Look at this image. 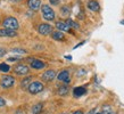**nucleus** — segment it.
<instances>
[{
    "label": "nucleus",
    "mask_w": 124,
    "mask_h": 114,
    "mask_svg": "<svg viewBox=\"0 0 124 114\" xmlns=\"http://www.w3.org/2000/svg\"><path fill=\"white\" fill-rule=\"evenodd\" d=\"M16 114H23V113H22V112H17V113H16Z\"/></svg>",
    "instance_id": "7c9ffc66"
},
{
    "label": "nucleus",
    "mask_w": 124,
    "mask_h": 114,
    "mask_svg": "<svg viewBox=\"0 0 124 114\" xmlns=\"http://www.w3.org/2000/svg\"><path fill=\"white\" fill-rule=\"evenodd\" d=\"M0 71L1 72H8L9 71V65L8 64H5V63H2V64H0Z\"/></svg>",
    "instance_id": "412c9836"
},
{
    "label": "nucleus",
    "mask_w": 124,
    "mask_h": 114,
    "mask_svg": "<svg viewBox=\"0 0 124 114\" xmlns=\"http://www.w3.org/2000/svg\"><path fill=\"white\" fill-rule=\"evenodd\" d=\"M55 76H56V72L54 71V70H48V71H46L43 74H42V80L43 81H53L55 79Z\"/></svg>",
    "instance_id": "0eeeda50"
},
{
    "label": "nucleus",
    "mask_w": 124,
    "mask_h": 114,
    "mask_svg": "<svg viewBox=\"0 0 124 114\" xmlns=\"http://www.w3.org/2000/svg\"><path fill=\"white\" fill-rule=\"evenodd\" d=\"M51 37H53L55 40H59V41H62V40H64V34H63V32H60V31H56V32H54L53 34H51Z\"/></svg>",
    "instance_id": "2eb2a0df"
},
{
    "label": "nucleus",
    "mask_w": 124,
    "mask_h": 114,
    "mask_svg": "<svg viewBox=\"0 0 124 114\" xmlns=\"http://www.w3.org/2000/svg\"><path fill=\"white\" fill-rule=\"evenodd\" d=\"M10 1H13V2H18V1H21V0H10Z\"/></svg>",
    "instance_id": "c756f323"
},
{
    "label": "nucleus",
    "mask_w": 124,
    "mask_h": 114,
    "mask_svg": "<svg viewBox=\"0 0 124 114\" xmlns=\"http://www.w3.org/2000/svg\"><path fill=\"white\" fill-rule=\"evenodd\" d=\"M39 33L42 34V35H47L51 32V25H49L47 23H43V24H40L38 27Z\"/></svg>",
    "instance_id": "39448f33"
},
{
    "label": "nucleus",
    "mask_w": 124,
    "mask_h": 114,
    "mask_svg": "<svg viewBox=\"0 0 124 114\" xmlns=\"http://www.w3.org/2000/svg\"><path fill=\"white\" fill-rule=\"evenodd\" d=\"M14 71H15V73L18 74V75H25V74L29 73V67H27L26 65L19 64V65H17V66H15Z\"/></svg>",
    "instance_id": "423d86ee"
},
{
    "label": "nucleus",
    "mask_w": 124,
    "mask_h": 114,
    "mask_svg": "<svg viewBox=\"0 0 124 114\" xmlns=\"http://www.w3.org/2000/svg\"><path fill=\"white\" fill-rule=\"evenodd\" d=\"M13 53H16V54H25L26 51L24 49H19V48H15V49H13Z\"/></svg>",
    "instance_id": "4be33fe9"
},
{
    "label": "nucleus",
    "mask_w": 124,
    "mask_h": 114,
    "mask_svg": "<svg viewBox=\"0 0 124 114\" xmlns=\"http://www.w3.org/2000/svg\"><path fill=\"white\" fill-rule=\"evenodd\" d=\"M49 1H50V4L51 5H58L60 0H49Z\"/></svg>",
    "instance_id": "393cba45"
},
{
    "label": "nucleus",
    "mask_w": 124,
    "mask_h": 114,
    "mask_svg": "<svg viewBox=\"0 0 124 114\" xmlns=\"http://www.w3.org/2000/svg\"><path fill=\"white\" fill-rule=\"evenodd\" d=\"M27 5H29V8L32 9V10H38L39 8L41 7V1L40 0H29L27 1Z\"/></svg>",
    "instance_id": "1a4fd4ad"
},
{
    "label": "nucleus",
    "mask_w": 124,
    "mask_h": 114,
    "mask_svg": "<svg viewBox=\"0 0 124 114\" xmlns=\"http://www.w3.org/2000/svg\"><path fill=\"white\" fill-rule=\"evenodd\" d=\"M57 78H58V80L59 81H64V82H66V83H70V72H68L67 70H64V71H62V72L57 75Z\"/></svg>",
    "instance_id": "6e6552de"
},
{
    "label": "nucleus",
    "mask_w": 124,
    "mask_h": 114,
    "mask_svg": "<svg viewBox=\"0 0 124 114\" xmlns=\"http://www.w3.org/2000/svg\"><path fill=\"white\" fill-rule=\"evenodd\" d=\"M17 33L14 30H9V29H1L0 30V37H16Z\"/></svg>",
    "instance_id": "9d476101"
},
{
    "label": "nucleus",
    "mask_w": 124,
    "mask_h": 114,
    "mask_svg": "<svg viewBox=\"0 0 124 114\" xmlns=\"http://www.w3.org/2000/svg\"><path fill=\"white\" fill-rule=\"evenodd\" d=\"M43 84L41 83V82H38V81H35V82H32V83H30V86H29V91H30L31 94H33V95H35V94H39V92H41L42 90H43Z\"/></svg>",
    "instance_id": "7ed1b4c3"
},
{
    "label": "nucleus",
    "mask_w": 124,
    "mask_h": 114,
    "mask_svg": "<svg viewBox=\"0 0 124 114\" xmlns=\"http://www.w3.org/2000/svg\"><path fill=\"white\" fill-rule=\"evenodd\" d=\"M5 105H6V102H5V99H4V98H1V97H0V107L5 106Z\"/></svg>",
    "instance_id": "b1692460"
},
{
    "label": "nucleus",
    "mask_w": 124,
    "mask_h": 114,
    "mask_svg": "<svg viewBox=\"0 0 124 114\" xmlns=\"http://www.w3.org/2000/svg\"><path fill=\"white\" fill-rule=\"evenodd\" d=\"M66 24H67L68 26L70 27H74V29H79V24H78V23H75V22H73V21H72V19H67V21H66Z\"/></svg>",
    "instance_id": "aec40b11"
},
{
    "label": "nucleus",
    "mask_w": 124,
    "mask_h": 114,
    "mask_svg": "<svg viewBox=\"0 0 124 114\" xmlns=\"http://www.w3.org/2000/svg\"><path fill=\"white\" fill-rule=\"evenodd\" d=\"M5 54H6V50L2 49V48H0V57H2Z\"/></svg>",
    "instance_id": "a878e982"
},
{
    "label": "nucleus",
    "mask_w": 124,
    "mask_h": 114,
    "mask_svg": "<svg viewBox=\"0 0 124 114\" xmlns=\"http://www.w3.org/2000/svg\"><path fill=\"white\" fill-rule=\"evenodd\" d=\"M73 114H83V112H82V111H75Z\"/></svg>",
    "instance_id": "c85d7f7f"
},
{
    "label": "nucleus",
    "mask_w": 124,
    "mask_h": 114,
    "mask_svg": "<svg viewBox=\"0 0 124 114\" xmlns=\"http://www.w3.org/2000/svg\"><path fill=\"white\" fill-rule=\"evenodd\" d=\"M45 63L42 61H39V59H34V61L31 62V66L32 68H35V70H41V68L45 67Z\"/></svg>",
    "instance_id": "9b49d317"
},
{
    "label": "nucleus",
    "mask_w": 124,
    "mask_h": 114,
    "mask_svg": "<svg viewBox=\"0 0 124 114\" xmlns=\"http://www.w3.org/2000/svg\"><path fill=\"white\" fill-rule=\"evenodd\" d=\"M88 8L92 11H98L99 10V4H98L96 0H91L88 2Z\"/></svg>",
    "instance_id": "4468645a"
},
{
    "label": "nucleus",
    "mask_w": 124,
    "mask_h": 114,
    "mask_svg": "<svg viewBox=\"0 0 124 114\" xmlns=\"http://www.w3.org/2000/svg\"><path fill=\"white\" fill-rule=\"evenodd\" d=\"M42 105L41 103H39V104H37V105H34L33 107H32V113L33 114H39V113H41V111H42Z\"/></svg>",
    "instance_id": "f3484780"
},
{
    "label": "nucleus",
    "mask_w": 124,
    "mask_h": 114,
    "mask_svg": "<svg viewBox=\"0 0 124 114\" xmlns=\"http://www.w3.org/2000/svg\"><path fill=\"white\" fill-rule=\"evenodd\" d=\"M62 13H63V14H68V13H70V8H68L67 6H64V7L62 8Z\"/></svg>",
    "instance_id": "5701e85b"
},
{
    "label": "nucleus",
    "mask_w": 124,
    "mask_h": 114,
    "mask_svg": "<svg viewBox=\"0 0 124 114\" xmlns=\"http://www.w3.org/2000/svg\"><path fill=\"white\" fill-rule=\"evenodd\" d=\"M31 78H26V79H24L22 81V83H21V86H22V88H24V89H27L29 88V86H30V82H31Z\"/></svg>",
    "instance_id": "6ab92c4d"
},
{
    "label": "nucleus",
    "mask_w": 124,
    "mask_h": 114,
    "mask_svg": "<svg viewBox=\"0 0 124 114\" xmlns=\"http://www.w3.org/2000/svg\"><path fill=\"white\" fill-rule=\"evenodd\" d=\"M42 14H43V18L47 21H53L55 19V11L49 7L48 5H43L42 6Z\"/></svg>",
    "instance_id": "f03ea898"
},
{
    "label": "nucleus",
    "mask_w": 124,
    "mask_h": 114,
    "mask_svg": "<svg viewBox=\"0 0 124 114\" xmlns=\"http://www.w3.org/2000/svg\"><path fill=\"white\" fill-rule=\"evenodd\" d=\"M88 114H96V108H93V110H91L88 112Z\"/></svg>",
    "instance_id": "bb28decb"
},
{
    "label": "nucleus",
    "mask_w": 124,
    "mask_h": 114,
    "mask_svg": "<svg viewBox=\"0 0 124 114\" xmlns=\"http://www.w3.org/2000/svg\"><path fill=\"white\" fill-rule=\"evenodd\" d=\"M85 92H86V90L83 87H78V88H74L73 95H74V97H81V96H83Z\"/></svg>",
    "instance_id": "ddd939ff"
},
{
    "label": "nucleus",
    "mask_w": 124,
    "mask_h": 114,
    "mask_svg": "<svg viewBox=\"0 0 124 114\" xmlns=\"http://www.w3.org/2000/svg\"><path fill=\"white\" fill-rule=\"evenodd\" d=\"M15 82V79L10 75H6L1 79V87L2 88H10Z\"/></svg>",
    "instance_id": "20e7f679"
},
{
    "label": "nucleus",
    "mask_w": 124,
    "mask_h": 114,
    "mask_svg": "<svg viewBox=\"0 0 124 114\" xmlns=\"http://www.w3.org/2000/svg\"><path fill=\"white\" fill-rule=\"evenodd\" d=\"M16 59H18V57H11V58H9L8 61L11 62V61H16Z\"/></svg>",
    "instance_id": "cd10ccee"
},
{
    "label": "nucleus",
    "mask_w": 124,
    "mask_h": 114,
    "mask_svg": "<svg viewBox=\"0 0 124 114\" xmlns=\"http://www.w3.org/2000/svg\"><path fill=\"white\" fill-rule=\"evenodd\" d=\"M4 26L5 29H9V30H17L18 29V21L15 18V17H7V18L4 21Z\"/></svg>",
    "instance_id": "f257e3e1"
},
{
    "label": "nucleus",
    "mask_w": 124,
    "mask_h": 114,
    "mask_svg": "<svg viewBox=\"0 0 124 114\" xmlns=\"http://www.w3.org/2000/svg\"><path fill=\"white\" fill-rule=\"evenodd\" d=\"M56 26H57V29L60 31H65V32H70V31H71V27L68 26L65 22H62V21L56 23Z\"/></svg>",
    "instance_id": "f8f14e48"
},
{
    "label": "nucleus",
    "mask_w": 124,
    "mask_h": 114,
    "mask_svg": "<svg viewBox=\"0 0 124 114\" xmlns=\"http://www.w3.org/2000/svg\"><path fill=\"white\" fill-rule=\"evenodd\" d=\"M96 114H101V113H96Z\"/></svg>",
    "instance_id": "473e14b6"
},
{
    "label": "nucleus",
    "mask_w": 124,
    "mask_h": 114,
    "mask_svg": "<svg viewBox=\"0 0 124 114\" xmlns=\"http://www.w3.org/2000/svg\"><path fill=\"white\" fill-rule=\"evenodd\" d=\"M101 114H116V113L113 111V108H112L110 105H104V106H102V113Z\"/></svg>",
    "instance_id": "dca6fc26"
},
{
    "label": "nucleus",
    "mask_w": 124,
    "mask_h": 114,
    "mask_svg": "<svg viewBox=\"0 0 124 114\" xmlns=\"http://www.w3.org/2000/svg\"><path fill=\"white\" fill-rule=\"evenodd\" d=\"M58 94H59L60 96H65L68 94V88L66 87V86H62V87H59V89H58Z\"/></svg>",
    "instance_id": "a211bd4d"
},
{
    "label": "nucleus",
    "mask_w": 124,
    "mask_h": 114,
    "mask_svg": "<svg viewBox=\"0 0 124 114\" xmlns=\"http://www.w3.org/2000/svg\"><path fill=\"white\" fill-rule=\"evenodd\" d=\"M121 23H122V24H123V25H124V19H123V21H122V22H121Z\"/></svg>",
    "instance_id": "2f4dec72"
}]
</instances>
